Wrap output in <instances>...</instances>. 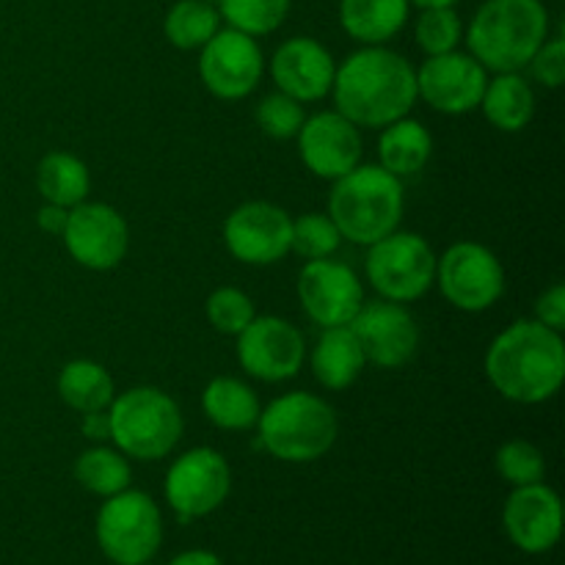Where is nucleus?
Instances as JSON below:
<instances>
[{
	"mask_svg": "<svg viewBox=\"0 0 565 565\" xmlns=\"http://www.w3.org/2000/svg\"><path fill=\"white\" fill-rule=\"evenodd\" d=\"M337 114L356 127L381 130L412 114L417 103V70L406 55L370 44L348 55L331 83Z\"/></svg>",
	"mask_w": 565,
	"mask_h": 565,
	"instance_id": "1",
	"label": "nucleus"
},
{
	"mask_svg": "<svg viewBox=\"0 0 565 565\" xmlns=\"http://www.w3.org/2000/svg\"><path fill=\"white\" fill-rule=\"evenodd\" d=\"M486 379L505 401L539 406L561 392L565 379V342L561 331L539 320H516L491 340Z\"/></svg>",
	"mask_w": 565,
	"mask_h": 565,
	"instance_id": "2",
	"label": "nucleus"
},
{
	"mask_svg": "<svg viewBox=\"0 0 565 565\" xmlns=\"http://www.w3.org/2000/svg\"><path fill=\"white\" fill-rule=\"evenodd\" d=\"M463 39L486 72H522L550 39V11L541 0H486Z\"/></svg>",
	"mask_w": 565,
	"mask_h": 565,
	"instance_id": "3",
	"label": "nucleus"
},
{
	"mask_svg": "<svg viewBox=\"0 0 565 565\" xmlns=\"http://www.w3.org/2000/svg\"><path fill=\"white\" fill-rule=\"evenodd\" d=\"M406 193L403 180L381 166H364L334 180L329 193V215L340 230L342 241L356 246H373L392 235L403 221Z\"/></svg>",
	"mask_w": 565,
	"mask_h": 565,
	"instance_id": "4",
	"label": "nucleus"
},
{
	"mask_svg": "<svg viewBox=\"0 0 565 565\" xmlns=\"http://www.w3.org/2000/svg\"><path fill=\"white\" fill-rule=\"evenodd\" d=\"M259 447L285 463H312L334 447L340 434L337 412L312 392L276 397L257 419Z\"/></svg>",
	"mask_w": 565,
	"mask_h": 565,
	"instance_id": "5",
	"label": "nucleus"
},
{
	"mask_svg": "<svg viewBox=\"0 0 565 565\" xmlns=\"http://www.w3.org/2000/svg\"><path fill=\"white\" fill-rule=\"evenodd\" d=\"M110 441L136 461H160L182 439V412L158 386H132L110 401Z\"/></svg>",
	"mask_w": 565,
	"mask_h": 565,
	"instance_id": "6",
	"label": "nucleus"
},
{
	"mask_svg": "<svg viewBox=\"0 0 565 565\" xmlns=\"http://www.w3.org/2000/svg\"><path fill=\"white\" fill-rule=\"evenodd\" d=\"M163 541V516L143 491L125 489L108 497L97 513V544L116 565L152 561Z\"/></svg>",
	"mask_w": 565,
	"mask_h": 565,
	"instance_id": "7",
	"label": "nucleus"
},
{
	"mask_svg": "<svg viewBox=\"0 0 565 565\" xmlns=\"http://www.w3.org/2000/svg\"><path fill=\"white\" fill-rule=\"evenodd\" d=\"M367 248V281L386 301L412 303L434 287L436 254L417 232L395 230Z\"/></svg>",
	"mask_w": 565,
	"mask_h": 565,
	"instance_id": "8",
	"label": "nucleus"
},
{
	"mask_svg": "<svg viewBox=\"0 0 565 565\" xmlns=\"http://www.w3.org/2000/svg\"><path fill=\"white\" fill-rule=\"evenodd\" d=\"M434 281L447 303L461 312H486L505 292V268L491 248L461 241L436 257Z\"/></svg>",
	"mask_w": 565,
	"mask_h": 565,
	"instance_id": "9",
	"label": "nucleus"
},
{
	"mask_svg": "<svg viewBox=\"0 0 565 565\" xmlns=\"http://www.w3.org/2000/svg\"><path fill=\"white\" fill-rule=\"evenodd\" d=\"M307 359L303 334L285 318L257 315L237 334V362L252 379L265 384L296 379Z\"/></svg>",
	"mask_w": 565,
	"mask_h": 565,
	"instance_id": "10",
	"label": "nucleus"
},
{
	"mask_svg": "<svg viewBox=\"0 0 565 565\" xmlns=\"http://www.w3.org/2000/svg\"><path fill=\"white\" fill-rule=\"evenodd\" d=\"M232 489V469L213 447H196L177 458L166 475V500L182 522L218 511Z\"/></svg>",
	"mask_w": 565,
	"mask_h": 565,
	"instance_id": "11",
	"label": "nucleus"
},
{
	"mask_svg": "<svg viewBox=\"0 0 565 565\" xmlns=\"http://www.w3.org/2000/svg\"><path fill=\"white\" fill-rule=\"evenodd\" d=\"M265 55L257 39L235 28H218L199 55V77L218 99H243L259 86Z\"/></svg>",
	"mask_w": 565,
	"mask_h": 565,
	"instance_id": "12",
	"label": "nucleus"
},
{
	"mask_svg": "<svg viewBox=\"0 0 565 565\" xmlns=\"http://www.w3.org/2000/svg\"><path fill=\"white\" fill-rule=\"evenodd\" d=\"M292 218L287 210L270 202H246L232 210L224 221V246L237 263L265 265L281 263L290 254Z\"/></svg>",
	"mask_w": 565,
	"mask_h": 565,
	"instance_id": "13",
	"label": "nucleus"
},
{
	"mask_svg": "<svg viewBox=\"0 0 565 565\" xmlns=\"http://www.w3.org/2000/svg\"><path fill=\"white\" fill-rule=\"evenodd\" d=\"M61 237L70 257L88 270H114L130 248L125 215L103 202L75 204Z\"/></svg>",
	"mask_w": 565,
	"mask_h": 565,
	"instance_id": "14",
	"label": "nucleus"
},
{
	"mask_svg": "<svg viewBox=\"0 0 565 565\" xmlns=\"http://www.w3.org/2000/svg\"><path fill=\"white\" fill-rule=\"evenodd\" d=\"M351 329L362 345L364 359L381 370H397L414 359L419 348V326L403 303L375 298L364 301Z\"/></svg>",
	"mask_w": 565,
	"mask_h": 565,
	"instance_id": "15",
	"label": "nucleus"
},
{
	"mask_svg": "<svg viewBox=\"0 0 565 565\" xmlns=\"http://www.w3.org/2000/svg\"><path fill=\"white\" fill-rule=\"evenodd\" d=\"M298 298L312 323L323 329L351 326L364 303V285L351 265L337 259H312L298 274Z\"/></svg>",
	"mask_w": 565,
	"mask_h": 565,
	"instance_id": "16",
	"label": "nucleus"
},
{
	"mask_svg": "<svg viewBox=\"0 0 565 565\" xmlns=\"http://www.w3.org/2000/svg\"><path fill=\"white\" fill-rule=\"evenodd\" d=\"M489 72L469 53L428 55L417 70V99L447 116H463L480 108Z\"/></svg>",
	"mask_w": 565,
	"mask_h": 565,
	"instance_id": "17",
	"label": "nucleus"
},
{
	"mask_svg": "<svg viewBox=\"0 0 565 565\" xmlns=\"http://www.w3.org/2000/svg\"><path fill=\"white\" fill-rule=\"evenodd\" d=\"M296 138L301 163L320 180L334 182L362 163V132L337 110L303 119Z\"/></svg>",
	"mask_w": 565,
	"mask_h": 565,
	"instance_id": "18",
	"label": "nucleus"
},
{
	"mask_svg": "<svg viewBox=\"0 0 565 565\" xmlns=\"http://www.w3.org/2000/svg\"><path fill=\"white\" fill-rule=\"evenodd\" d=\"M334 72V55L312 36L287 39L270 58V77L276 88L301 105L318 103L331 94Z\"/></svg>",
	"mask_w": 565,
	"mask_h": 565,
	"instance_id": "19",
	"label": "nucleus"
},
{
	"mask_svg": "<svg viewBox=\"0 0 565 565\" xmlns=\"http://www.w3.org/2000/svg\"><path fill=\"white\" fill-rule=\"evenodd\" d=\"M502 522H505L508 539L522 552H530V555L550 552L563 533L561 497L544 483L519 486L508 497Z\"/></svg>",
	"mask_w": 565,
	"mask_h": 565,
	"instance_id": "20",
	"label": "nucleus"
},
{
	"mask_svg": "<svg viewBox=\"0 0 565 565\" xmlns=\"http://www.w3.org/2000/svg\"><path fill=\"white\" fill-rule=\"evenodd\" d=\"M309 362H312L318 384L340 392L356 384L367 359H364V351L351 326H334V329H323V334L318 337Z\"/></svg>",
	"mask_w": 565,
	"mask_h": 565,
	"instance_id": "21",
	"label": "nucleus"
},
{
	"mask_svg": "<svg viewBox=\"0 0 565 565\" xmlns=\"http://www.w3.org/2000/svg\"><path fill=\"white\" fill-rule=\"evenodd\" d=\"M480 110L500 132H522L535 116V92L522 72H500L486 83Z\"/></svg>",
	"mask_w": 565,
	"mask_h": 565,
	"instance_id": "22",
	"label": "nucleus"
},
{
	"mask_svg": "<svg viewBox=\"0 0 565 565\" xmlns=\"http://www.w3.org/2000/svg\"><path fill=\"white\" fill-rule=\"evenodd\" d=\"M408 0H340L342 31L359 44H386L406 28Z\"/></svg>",
	"mask_w": 565,
	"mask_h": 565,
	"instance_id": "23",
	"label": "nucleus"
},
{
	"mask_svg": "<svg viewBox=\"0 0 565 565\" xmlns=\"http://www.w3.org/2000/svg\"><path fill=\"white\" fill-rule=\"evenodd\" d=\"M430 154H434V136L423 121L403 116V119L381 127L379 166L395 174L397 180L419 174L428 166Z\"/></svg>",
	"mask_w": 565,
	"mask_h": 565,
	"instance_id": "24",
	"label": "nucleus"
},
{
	"mask_svg": "<svg viewBox=\"0 0 565 565\" xmlns=\"http://www.w3.org/2000/svg\"><path fill=\"white\" fill-rule=\"evenodd\" d=\"M202 412L221 430H252L257 428L263 406L252 386L230 375H218L204 386Z\"/></svg>",
	"mask_w": 565,
	"mask_h": 565,
	"instance_id": "25",
	"label": "nucleus"
},
{
	"mask_svg": "<svg viewBox=\"0 0 565 565\" xmlns=\"http://www.w3.org/2000/svg\"><path fill=\"white\" fill-rule=\"evenodd\" d=\"M36 188L44 202L72 210L75 204L86 202L88 191H92V174L77 154L55 149L39 160Z\"/></svg>",
	"mask_w": 565,
	"mask_h": 565,
	"instance_id": "26",
	"label": "nucleus"
},
{
	"mask_svg": "<svg viewBox=\"0 0 565 565\" xmlns=\"http://www.w3.org/2000/svg\"><path fill=\"white\" fill-rule=\"evenodd\" d=\"M58 397L77 414L103 412L116 397V386L99 362L72 359L58 373Z\"/></svg>",
	"mask_w": 565,
	"mask_h": 565,
	"instance_id": "27",
	"label": "nucleus"
},
{
	"mask_svg": "<svg viewBox=\"0 0 565 565\" xmlns=\"http://www.w3.org/2000/svg\"><path fill=\"white\" fill-rule=\"evenodd\" d=\"M221 14L207 0H177L163 22V33L177 50H202L218 33Z\"/></svg>",
	"mask_w": 565,
	"mask_h": 565,
	"instance_id": "28",
	"label": "nucleus"
},
{
	"mask_svg": "<svg viewBox=\"0 0 565 565\" xmlns=\"http://www.w3.org/2000/svg\"><path fill=\"white\" fill-rule=\"evenodd\" d=\"M75 478L83 489L108 500V497L130 489L132 472L130 463H127V456L99 445L81 452V458L75 461Z\"/></svg>",
	"mask_w": 565,
	"mask_h": 565,
	"instance_id": "29",
	"label": "nucleus"
},
{
	"mask_svg": "<svg viewBox=\"0 0 565 565\" xmlns=\"http://www.w3.org/2000/svg\"><path fill=\"white\" fill-rule=\"evenodd\" d=\"M292 0H215L221 20L248 36H268L287 20Z\"/></svg>",
	"mask_w": 565,
	"mask_h": 565,
	"instance_id": "30",
	"label": "nucleus"
},
{
	"mask_svg": "<svg viewBox=\"0 0 565 565\" xmlns=\"http://www.w3.org/2000/svg\"><path fill=\"white\" fill-rule=\"evenodd\" d=\"M340 246L342 235L329 213H303L301 218H292L290 252H296L307 263L334 257L340 252Z\"/></svg>",
	"mask_w": 565,
	"mask_h": 565,
	"instance_id": "31",
	"label": "nucleus"
},
{
	"mask_svg": "<svg viewBox=\"0 0 565 565\" xmlns=\"http://www.w3.org/2000/svg\"><path fill=\"white\" fill-rule=\"evenodd\" d=\"M497 472L505 483H511L513 489L519 486H533L544 483L546 475V461L544 452L533 445V441L524 439H511L497 450Z\"/></svg>",
	"mask_w": 565,
	"mask_h": 565,
	"instance_id": "32",
	"label": "nucleus"
},
{
	"mask_svg": "<svg viewBox=\"0 0 565 565\" xmlns=\"http://www.w3.org/2000/svg\"><path fill=\"white\" fill-rule=\"evenodd\" d=\"M414 36H417L419 50L425 55H441L458 50L463 39L461 17L456 9H419L417 25H414Z\"/></svg>",
	"mask_w": 565,
	"mask_h": 565,
	"instance_id": "33",
	"label": "nucleus"
},
{
	"mask_svg": "<svg viewBox=\"0 0 565 565\" xmlns=\"http://www.w3.org/2000/svg\"><path fill=\"white\" fill-rule=\"evenodd\" d=\"M204 315H207L210 326L226 337H237L254 318L257 309L254 301L237 287H218L210 292L207 303H204Z\"/></svg>",
	"mask_w": 565,
	"mask_h": 565,
	"instance_id": "34",
	"label": "nucleus"
},
{
	"mask_svg": "<svg viewBox=\"0 0 565 565\" xmlns=\"http://www.w3.org/2000/svg\"><path fill=\"white\" fill-rule=\"evenodd\" d=\"M254 116H257L259 130L270 138H279V141L296 138L298 130H301L303 119H307V114H303V105L281 92L268 94V97L259 99Z\"/></svg>",
	"mask_w": 565,
	"mask_h": 565,
	"instance_id": "35",
	"label": "nucleus"
},
{
	"mask_svg": "<svg viewBox=\"0 0 565 565\" xmlns=\"http://www.w3.org/2000/svg\"><path fill=\"white\" fill-rule=\"evenodd\" d=\"M527 70L533 72V77L541 86L561 88L565 81V39H546L539 47V53L533 55V61L527 64Z\"/></svg>",
	"mask_w": 565,
	"mask_h": 565,
	"instance_id": "36",
	"label": "nucleus"
},
{
	"mask_svg": "<svg viewBox=\"0 0 565 565\" xmlns=\"http://www.w3.org/2000/svg\"><path fill=\"white\" fill-rule=\"evenodd\" d=\"M535 320L544 323L546 329L552 331H563L565 329V287L555 285L539 296L535 301Z\"/></svg>",
	"mask_w": 565,
	"mask_h": 565,
	"instance_id": "37",
	"label": "nucleus"
},
{
	"mask_svg": "<svg viewBox=\"0 0 565 565\" xmlns=\"http://www.w3.org/2000/svg\"><path fill=\"white\" fill-rule=\"evenodd\" d=\"M66 218H70V210L58 207V204H50V202H44L36 213L39 230L47 232V235H64Z\"/></svg>",
	"mask_w": 565,
	"mask_h": 565,
	"instance_id": "38",
	"label": "nucleus"
},
{
	"mask_svg": "<svg viewBox=\"0 0 565 565\" xmlns=\"http://www.w3.org/2000/svg\"><path fill=\"white\" fill-rule=\"evenodd\" d=\"M81 430H83V436H86V439H92V441H105V439H110V417H108V408H103V412H88V414H83Z\"/></svg>",
	"mask_w": 565,
	"mask_h": 565,
	"instance_id": "39",
	"label": "nucleus"
},
{
	"mask_svg": "<svg viewBox=\"0 0 565 565\" xmlns=\"http://www.w3.org/2000/svg\"><path fill=\"white\" fill-rule=\"evenodd\" d=\"M169 565H224V563H221L213 552L193 550V552H182V555H177Z\"/></svg>",
	"mask_w": 565,
	"mask_h": 565,
	"instance_id": "40",
	"label": "nucleus"
},
{
	"mask_svg": "<svg viewBox=\"0 0 565 565\" xmlns=\"http://www.w3.org/2000/svg\"><path fill=\"white\" fill-rule=\"evenodd\" d=\"M417 9H450V6L461 3V0H408Z\"/></svg>",
	"mask_w": 565,
	"mask_h": 565,
	"instance_id": "41",
	"label": "nucleus"
}]
</instances>
